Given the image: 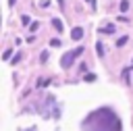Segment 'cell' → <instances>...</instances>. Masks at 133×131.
Here are the masks:
<instances>
[{
    "label": "cell",
    "instance_id": "13",
    "mask_svg": "<svg viewBox=\"0 0 133 131\" xmlns=\"http://www.w3.org/2000/svg\"><path fill=\"white\" fill-rule=\"evenodd\" d=\"M8 4H10V6H12V4H15V0H8Z\"/></svg>",
    "mask_w": 133,
    "mask_h": 131
},
{
    "label": "cell",
    "instance_id": "2",
    "mask_svg": "<svg viewBox=\"0 0 133 131\" xmlns=\"http://www.w3.org/2000/svg\"><path fill=\"white\" fill-rule=\"evenodd\" d=\"M71 37H73L75 42H77V40H81V37H83V29H81V27H75V29L71 31Z\"/></svg>",
    "mask_w": 133,
    "mask_h": 131
},
{
    "label": "cell",
    "instance_id": "7",
    "mask_svg": "<svg viewBox=\"0 0 133 131\" xmlns=\"http://www.w3.org/2000/svg\"><path fill=\"white\" fill-rule=\"evenodd\" d=\"M127 10H129V2L123 0V2H121V12H127Z\"/></svg>",
    "mask_w": 133,
    "mask_h": 131
},
{
    "label": "cell",
    "instance_id": "11",
    "mask_svg": "<svg viewBox=\"0 0 133 131\" xmlns=\"http://www.w3.org/2000/svg\"><path fill=\"white\" fill-rule=\"evenodd\" d=\"M58 4H60V8H64V0H58Z\"/></svg>",
    "mask_w": 133,
    "mask_h": 131
},
{
    "label": "cell",
    "instance_id": "12",
    "mask_svg": "<svg viewBox=\"0 0 133 131\" xmlns=\"http://www.w3.org/2000/svg\"><path fill=\"white\" fill-rule=\"evenodd\" d=\"M87 2H89V4H91V6H96V2H94V0H87Z\"/></svg>",
    "mask_w": 133,
    "mask_h": 131
},
{
    "label": "cell",
    "instance_id": "9",
    "mask_svg": "<svg viewBox=\"0 0 133 131\" xmlns=\"http://www.w3.org/2000/svg\"><path fill=\"white\" fill-rule=\"evenodd\" d=\"M39 60H42V62H46V60H48V52H46V50L39 54Z\"/></svg>",
    "mask_w": 133,
    "mask_h": 131
},
{
    "label": "cell",
    "instance_id": "6",
    "mask_svg": "<svg viewBox=\"0 0 133 131\" xmlns=\"http://www.w3.org/2000/svg\"><path fill=\"white\" fill-rule=\"evenodd\" d=\"M100 31H104V33H114V25H106V27H102Z\"/></svg>",
    "mask_w": 133,
    "mask_h": 131
},
{
    "label": "cell",
    "instance_id": "8",
    "mask_svg": "<svg viewBox=\"0 0 133 131\" xmlns=\"http://www.w3.org/2000/svg\"><path fill=\"white\" fill-rule=\"evenodd\" d=\"M83 79H85L87 83H91V81H96V75H94V73H87V75H85Z\"/></svg>",
    "mask_w": 133,
    "mask_h": 131
},
{
    "label": "cell",
    "instance_id": "3",
    "mask_svg": "<svg viewBox=\"0 0 133 131\" xmlns=\"http://www.w3.org/2000/svg\"><path fill=\"white\" fill-rule=\"evenodd\" d=\"M52 25H54V29H56L58 33H62V31H64V27H62V23H60V19H52Z\"/></svg>",
    "mask_w": 133,
    "mask_h": 131
},
{
    "label": "cell",
    "instance_id": "5",
    "mask_svg": "<svg viewBox=\"0 0 133 131\" xmlns=\"http://www.w3.org/2000/svg\"><path fill=\"white\" fill-rule=\"evenodd\" d=\"M96 54H98V56H104V46H102L100 42L96 44Z\"/></svg>",
    "mask_w": 133,
    "mask_h": 131
},
{
    "label": "cell",
    "instance_id": "4",
    "mask_svg": "<svg viewBox=\"0 0 133 131\" xmlns=\"http://www.w3.org/2000/svg\"><path fill=\"white\" fill-rule=\"evenodd\" d=\"M127 40H129L127 35H123V37H118V40H116V48H121V46H125V44H127Z\"/></svg>",
    "mask_w": 133,
    "mask_h": 131
},
{
    "label": "cell",
    "instance_id": "10",
    "mask_svg": "<svg viewBox=\"0 0 133 131\" xmlns=\"http://www.w3.org/2000/svg\"><path fill=\"white\" fill-rule=\"evenodd\" d=\"M37 27H39V23H31V27H29V31H35Z\"/></svg>",
    "mask_w": 133,
    "mask_h": 131
},
{
    "label": "cell",
    "instance_id": "1",
    "mask_svg": "<svg viewBox=\"0 0 133 131\" xmlns=\"http://www.w3.org/2000/svg\"><path fill=\"white\" fill-rule=\"evenodd\" d=\"M81 52H83V46H79V48H75L73 52H69V54H64V56H62V60H60V64H62L64 69H69V67L73 64V60H75V58H77V56H79Z\"/></svg>",
    "mask_w": 133,
    "mask_h": 131
}]
</instances>
